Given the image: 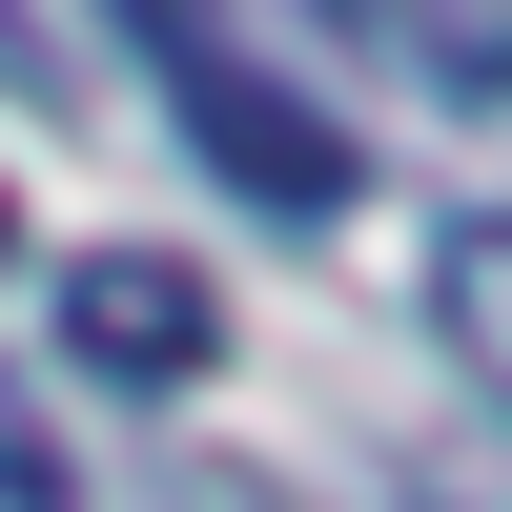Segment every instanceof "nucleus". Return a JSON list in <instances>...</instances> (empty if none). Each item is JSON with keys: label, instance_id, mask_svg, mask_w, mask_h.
Instances as JSON below:
<instances>
[{"label": "nucleus", "instance_id": "1", "mask_svg": "<svg viewBox=\"0 0 512 512\" xmlns=\"http://www.w3.org/2000/svg\"><path fill=\"white\" fill-rule=\"evenodd\" d=\"M144 82L185 103V144H205L226 205H267V226H349V123H328L287 62H246L205 0H144Z\"/></svg>", "mask_w": 512, "mask_h": 512}, {"label": "nucleus", "instance_id": "2", "mask_svg": "<svg viewBox=\"0 0 512 512\" xmlns=\"http://www.w3.org/2000/svg\"><path fill=\"white\" fill-rule=\"evenodd\" d=\"M62 349L103 369V390H205V369H226V287H205L185 246H82L62 267Z\"/></svg>", "mask_w": 512, "mask_h": 512}, {"label": "nucleus", "instance_id": "3", "mask_svg": "<svg viewBox=\"0 0 512 512\" xmlns=\"http://www.w3.org/2000/svg\"><path fill=\"white\" fill-rule=\"evenodd\" d=\"M431 308H451V349H472L492 390H512V205H492V226H451V246H431Z\"/></svg>", "mask_w": 512, "mask_h": 512}, {"label": "nucleus", "instance_id": "6", "mask_svg": "<svg viewBox=\"0 0 512 512\" xmlns=\"http://www.w3.org/2000/svg\"><path fill=\"white\" fill-rule=\"evenodd\" d=\"M0 267H21V205H0Z\"/></svg>", "mask_w": 512, "mask_h": 512}, {"label": "nucleus", "instance_id": "5", "mask_svg": "<svg viewBox=\"0 0 512 512\" xmlns=\"http://www.w3.org/2000/svg\"><path fill=\"white\" fill-rule=\"evenodd\" d=\"M0 512H62V451H41V410L0 390Z\"/></svg>", "mask_w": 512, "mask_h": 512}, {"label": "nucleus", "instance_id": "4", "mask_svg": "<svg viewBox=\"0 0 512 512\" xmlns=\"http://www.w3.org/2000/svg\"><path fill=\"white\" fill-rule=\"evenodd\" d=\"M390 62H431L451 103H512V21H390Z\"/></svg>", "mask_w": 512, "mask_h": 512}]
</instances>
